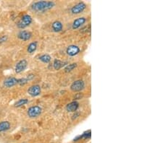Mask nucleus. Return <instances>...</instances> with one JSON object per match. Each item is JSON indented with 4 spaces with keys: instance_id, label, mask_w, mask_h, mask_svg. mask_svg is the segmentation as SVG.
<instances>
[{
    "instance_id": "nucleus-12",
    "label": "nucleus",
    "mask_w": 163,
    "mask_h": 143,
    "mask_svg": "<svg viewBox=\"0 0 163 143\" xmlns=\"http://www.w3.org/2000/svg\"><path fill=\"white\" fill-rule=\"evenodd\" d=\"M79 107V104L77 101H72L66 106V109L68 112H75Z\"/></svg>"
},
{
    "instance_id": "nucleus-15",
    "label": "nucleus",
    "mask_w": 163,
    "mask_h": 143,
    "mask_svg": "<svg viewBox=\"0 0 163 143\" xmlns=\"http://www.w3.org/2000/svg\"><path fill=\"white\" fill-rule=\"evenodd\" d=\"M10 129V123L7 121H4L0 122V133L6 132Z\"/></svg>"
},
{
    "instance_id": "nucleus-7",
    "label": "nucleus",
    "mask_w": 163,
    "mask_h": 143,
    "mask_svg": "<svg viewBox=\"0 0 163 143\" xmlns=\"http://www.w3.org/2000/svg\"><path fill=\"white\" fill-rule=\"evenodd\" d=\"M27 66H28V62L26 59L21 60V61H18V62L16 64V65H15V71L18 74L21 73V72H23L24 70H26Z\"/></svg>"
},
{
    "instance_id": "nucleus-10",
    "label": "nucleus",
    "mask_w": 163,
    "mask_h": 143,
    "mask_svg": "<svg viewBox=\"0 0 163 143\" xmlns=\"http://www.w3.org/2000/svg\"><path fill=\"white\" fill-rule=\"evenodd\" d=\"M18 37L19 39L22 40V41H27L31 38L32 34L30 32L28 31V30H21L18 33Z\"/></svg>"
},
{
    "instance_id": "nucleus-17",
    "label": "nucleus",
    "mask_w": 163,
    "mask_h": 143,
    "mask_svg": "<svg viewBox=\"0 0 163 143\" xmlns=\"http://www.w3.org/2000/svg\"><path fill=\"white\" fill-rule=\"evenodd\" d=\"M66 63L62 62L61 60L56 59H55V61H54V62H53V67L55 70H60V69L62 68V67Z\"/></svg>"
},
{
    "instance_id": "nucleus-14",
    "label": "nucleus",
    "mask_w": 163,
    "mask_h": 143,
    "mask_svg": "<svg viewBox=\"0 0 163 143\" xmlns=\"http://www.w3.org/2000/svg\"><path fill=\"white\" fill-rule=\"evenodd\" d=\"M91 137V130H88V131L83 133L81 135H79V136L76 137L74 139V141H78V140H80V139H90Z\"/></svg>"
},
{
    "instance_id": "nucleus-22",
    "label": "nucleus",
    "mask_w": 163,
    "mask_h": 143,
    "mask_svg": "<svg viewBox=\"0 0 163 143\" xmlns=\"http://www.w3.org/2000/svg\"><path fill=\"white\" fill-rule=\"evenodd\" d=\"M91 30V25H87L86 27H85L84 28H83L82 30H81V32H88V31H90Z\"/></svg>"
},
{
    "instance_id": "nucleus-11",
    "label": "nucleus",
    "mask_w": 163,
    "mask_h": 143,
    "mask_svg": "<svg viewBox=\"0 0 163 143\" xmlns=\"http://www.w3.org/2000/svg\"><path fill=\"white\" fill-rule=\"evenodd\" d=\"M18 84V79L15 77H8L4 81V85L6 87H12Z\"/></svg>"
},
{
    "instance_id": "nucleus-13",
    "label": "nucleus",
    "mask_w": 163,
    "mask_h": 143,
    "mask_svg": "<svg viewBox=\"0 0 163 143\" xmlns=\"http://www.w3.org/2000/svg\"><path fill=\"white\" fill-rule=\"evenodd\" d=\"M63 28V25L60 21H55L52 25V29L54 32L55 33H59V32L62 31Z\"/></svg>"
},
{
    "instance_id": "nucleus-16",
    "label": "nucleus",
    "mask_w": 163,
    "mask_h": 143,
    "mask_svg": "<svg viewBox=\"0 0 163 143\" xmlns=\"http://www.w3.org/2000/svg\"><path fill=\"white\" fill-rule=\"evenodd\" d=\"M38 46V43L36 41L34 42H31L30 44H29V45L27 47V51L28 54H33V52L36 51V50L37 49Z\"/></svg>"
},
{
    "instance_id": "nucleus-2",
    "label": "nucleus",
    "mask_w": 163,
    "mask_h": 143,
    "mask_svg": "<svg viewBox=\"0 0 163 143\" xmlns=\"http://www.w3.org/2000/svg\"><path fill=\"white\" fill-rule=\"evenodd\" d=\"M32 23V18L30 15H24L21 18V19L20 20L19 22L17 23V26L18 27L21 29H23L27 27L28 26L30 25Z\"/></svg>"
},
{
    "instance_id": "nucleus-20",
    "label": "nucleus",
    "mask_w": 163,
    "mask_h": 143,
    "mask_svg": "<svg viewBox=\"0 0 163 143\" xmlns=\"http://www.w3.org/2000/svg\"><path fill=\"white\" fill-rule=\"evenodd\" d=\"M77 67V64L76 63H72V64H69L68 65L64 67V71L66 72H70L71 71H73L74 69H75Z\"/></svg>"
},
{
    "instance_id": "nucleus-9",
    "label": "nucleus",
    "mask_w": 163,
    "mask_h": 143,
    "mask_svg": "<svg viewBox=\"0 0 163 143\" xmlns=\"http://www.w3.org/2000/svg\"><path fill=\"white\" fill-rule=\"evenodd\" d=\"M87 21V19L84 17H81V18H78L77 19H75L73 21V24H72V28L73 30H76V29L79 28L81 26H82L83 25L85 24V23Z\"/></svg>"
},
{
    "instance_id": "nucleus-25",
    "label": "nucleus",
    "mask_w": 163,
    "mask_h": 143,
    "mask_svg": "<svg viewBox=\"0 0 163 143\" xmlns=\"http://www.w3.org/2000/svg\"><path fill=\"white\" fill-rule=\"evenodd\" d=\"M78 115H79V113H75V114H74V115H73V119H76V118H77V117H78Z\"/></svg>"
},
{
    "instance_id": "nucleus-18",
    "label": "nucleus",
    "mask_w": 163,
    "mask_h": 143,
    "mask_svg": "<svg viewBox=\"0 0 163 143\" xmlns=\"http://www.w3.org/2000/svg\"><path fill=\"white\" fill-rule=\"evenodd\" d=\"M38 59L41 61H42L43 63H46V64H48L52 60V57H51L50 55L49 54H43L41 56H39Z\"/></svg>"
},
{
    "instance_id": "nucleus-6",
    "label": "nucleus",
    "mask_w": 163,
    "mask_h": 143,
    "mask_svg": "<svg viewBox=\"0 0 163 143\" xmlns=\"http://www.w3.org/2000/svg\"><path fill=\"white\" fill-rule=\"evenodd\" d=\"M41 88L38 85H33L28 89V93L32 97H36L41 94Z\"/></svg>"
},
{
    "instance_id": "nucleus-1",
    "label": "nucleus",
    "mask_w": 163,
    "mask_h": 143,
    "mask_svg": "<svg viewBox=\"0 0 163 143\" xmlns=\"http://www.w3.org/2000/svg\"><path fill=\"white\" fill-rule=\"evenodd\" d=\"M55 5V3L52 1H39L33 3L31 5V9L35 12H41L53 8Z\"/></svg>"
},
{
    "instance_id": "nucleus-19",
    "label": "nucleus",
    "mask_w": 163,
    "mask_h": 143,
    "mask_svg": "<svg viewBox=\"0 0 163 143\" xmlns=\"http://www.w3.org/2000/svg\"><path fill=\"white\" fill-rule=\"evenodd\" d=\"M28 103V100L26 99V98H22V99H20L19 101H17L16 103L15 104V106L18 108V107H21L23 106L26 105Z\"/></svg>"
},
{
    "instance_id": "nucleus-8",
    "label": "nucleus",
    "mask_w": 163,
    "mask_h": 143,
    "mask_svg": "<svg viewBox=\"0 0 163 143\" xmlns=\"http://www.w3.org/2000/svg\"><path fill=\"white\" fill-rule=\"evenodd\" d=\"M81 51V49L78 46L75 45H71L69 46L67 48V50H66V53L68 56H75L76 55H78V54Z\"/></svg>"
},
{
    "instance_id": "nucleus-23",
    "label": "nucleus",
    "mask_w": 163,
    "mask_h": 143,
    "mask_svg": "<svg viewBox=\"0 0 163 143\" xmlns=\"http://www.w3.org/2000/svg\"><path fill=\"white\" fill-rule=\"evenodd\" d=\"M7 40V37L6 36H1V38H0V44H1V43H4Z\"/></svg>"
},
{
    "instance_id": "nucleus-21",
    "label": "nucleus",
    "mask_w": 163,
    "mask_h": 143,
    "mask_svg": "<svg viewBox=\"0 0 163 143\" xmlns=\"http://www.w3.org/2000/svg\"><path fill=\"white\" fill-rule=\"evenodd\" d=\"M28 80H27V78H21V79H18V84H19L20 85H25L26 84L28 83Z\"/></svg>"
},
{
    "instance_id": "nucleus-4",
    "label": "nucleus",
    "mask_w": 163,
    "mask_h": 143,
    "mask_svg": "<svg viewBox=\"0 0 163 143\" xmlns=\"http://www.w3.org/2000/svg\"><path fill=\"white\" fill-rule=\"evenodd\" d=\"M86 8V4L85 3L79 2L72 7L70 12L73 14H74V15H78V14H80L84 12Z\"/></svg>"
},
{
    "instance_id": "nucleus-24",
    "label": "nucleus",
    "mask_w": 163,
    "mask_h": 143,
    "mask_svg": "<svg viewBox=\"0 0 163 143\" xmlns=\"http://www.w3.org/2000/svg\"><path fill=\"white\" fill-rule=\"evenodd\" d=\"M34 77H35V75H33V74H30V75H28L27 77H26V78H27L28 80L29 81V80H33Z\"/></svg>"
},
{
    "instance_id": "nucleus-3",
    "label": "nucleus",
    "mask_w": 163,
    "mask_h": 143,
    "mask_svg": "<svg viewBox=\"0 0 163 143\" xmlns=\"http://www.w3.org/2000/svg\"><path fill=\"white\" fill-rule=\"evenodd\" d=\"M42 112V109L38 106H33L29 108L27 111L28 116L30 118H36L40 116Z\"/></svg>"
},
{
    "instance_id": "nucleus-5",
    "label": "nucleus",
    "mask_w": 163,
    "mask_h": 143,
    "mask_svg": "<svg viewBox=\"0 0 163 143\" xmlns=\"http://www.w3.org/2000/svg\"><path fill=\"white\" fill-rule=\"evenodd\" d=\"M85 87V83L83 80H76L72 83L70 89L73 92H80Z\"/></svg>"
}]
</instances>
